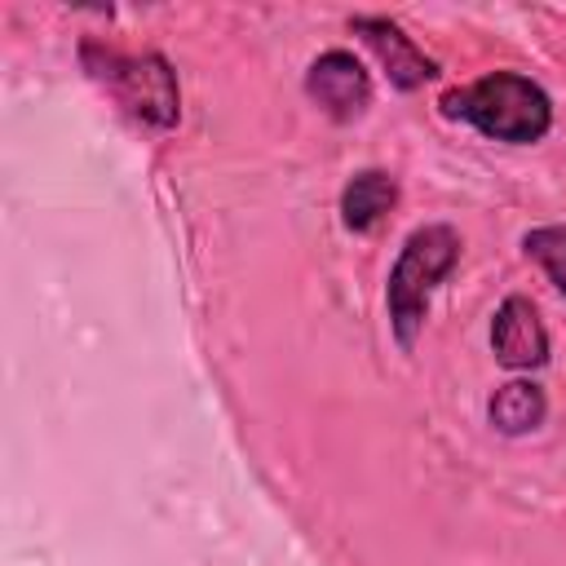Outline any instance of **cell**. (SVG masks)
Masks as SVG:
<instances>
[{"label": "cell", "mask_w": 566, "mask_h": 566, "mask_svg": "<svg viewBox=\"0 0 566 566\" xmlns=\"http://www.w3.org/2000/svg\"><path fill=\"white\" fill-rule=\"evenodd\" d=\"M394 203H398V181L380 168H363L340 190V221L354 234H371L394 212Z\"/></svg>", "instance_id": "7"}, {"label": "cell", "mask_w": 566, "mask_h": 566, "mask_svg": "<svg viewBox=\"0 0 566 566\" xmlns=\"http://www.w3.org/2000/svg\"><path fill=\"white\" fill-rule=\"evenodd\" d=\"M442 115L473 124L491 142L531 146L553 128L548 93L522 71H491L464 88L442 93Z\"/></svg>", "instance_id": "1"}, {"label": "cell", "mask_w": 566, "mask_h": 566, "mask_svg": "<svg viewBox=\"0 0 566 566\" xmlns=\"http://www.w3.org/2000/svg\"><path fill=\"white\" fill-rule=\"evenodd\" d=\"M305 93L310 102L336 119V124H354L367 106H371V75L367 66L349 53V49H327L310 62L305 71Z\"/></svg>", "instance_id": "4"}, {"label": "cell", "mask_w": 566, "mask_h": 566, "mask_svg": "<svg viewBox=\"0 0 566 566\" xmlns=\"http://www.w3.org/2000/svg\"><path fill=\"white\" fill-rule=\"evenodd\" d=\"M460 261V234L442 221L420 226L407 234L394 270H389V287H385V305H389V327L398 336L402 349L416 345L420 327H424V310L433 287L451 274V265Z\"/></svg>", "instance_id": "2"}, {"label": "cell", "mask_w": 566, "mask_h": 566, "mask_svg": "<svg viewBox=\"0 0 566 566\" xmlns=\"http://www.w3.org/2000/svg\"><path fill=\"white\" fill-rule=\"evenodd\" d=\"M526 256L544 265V274L553 279V287L566 296V226H539L522 239Z\"/></svg>", "instance_id": "9"}, {"label": "cell", "mask_w": 566, "mask_h": 566, "mask_svg": "<svg viewBox=\"0 0 566 566\" xmlns=\"http://www.w3.org/2000/svg\"><path fill=\"white\" fill-rule=\"evenodd\" d=\"M491 349L504 367L531 371L548 363V332L539 323V310L526 296H504L491 318Z\"/></svg>", "instance_id": "6"}, {"label": "cell", "mask_w": 566, "mask_h": 566, "mask_svg": "<svg viewBox=\"0 0 566 566\" xmlns=\"http://www.w3.org/2000/svg\"><path fill=\"white\" fill-rule=\"evenodd\" d=\"M486 416H491V424H495L500 433L517 438V433H531V429L544 424L548 398H544V389H539L535 380H509V385H500V389L491 394Z\"/></svg>", "instance_id": "8"}, {"label": "cell", "mask_w": 566, "mask_h": 566, "mask_svg": "<svg viewBox=\"0 0 566 566\" xmlns=\"http://www.w3.org/2000/svg\"><path fill=\"white\" fill-rule=\"evenodd\" d=\"M84 66L88 75L142 124L150 128H172L181 119V93L168 57L159 53H115L84 44Z\"/></svg>", "instance_id": "3"}, {"label": "cell", "mask_w": 566, "mask_h": 566, "mask_svg": "<svg viewBox=\"0 0 566 566\" xmlns=\"http://www.w3.org/2000/svg\"><path fill=\"white\" fill-rule=\"evenodd\" d=\"M349 27H354V31L363 35V44L376 53V62L385 66V75H389V84H394V88L411 93V88H420V84H429V80L438 75V62H433V57H424V53L416 49V40H411L398 22H389V18H371V13H358Z\"/></svg>", "instance_id": "5"}]
</instances>
